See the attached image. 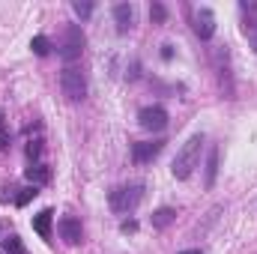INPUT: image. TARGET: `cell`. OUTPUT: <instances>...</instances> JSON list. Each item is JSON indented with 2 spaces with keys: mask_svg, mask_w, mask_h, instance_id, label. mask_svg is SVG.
<instances>
[{
  "mask_svg": "<svg viewBox=\"0 0 257 254\" xmlns=\"http://www.w3.org/2000/svg\"><path fill=\"white\" fill-rule=\"evenodd\" d=\"M215 177H218V147H212L206 159V189L215 186Z\"/></svg>",
  "mask_w": 257,
  "mask_h": 254,
  "instance_id": "5bb4252c",
  "label": "cell"
},
{
  "mask_svg": "<svg viewBox=\"0 0 257 254\" xmlns=\"http://www.w3.org/2000/svg\"><path fill=\"white\" fill-rule=\"evenodd\" d=\"M60 87H63V96L69 102H81L87 96V75L81 66H66L60 72Z\"/></svg>",
  "mask_w": 257,
  "mask_h": 254,
  "instance_id": "277c9868",
  "label": "cell"
},
{
  "mask_svg": "<svg viewBox=\"0 0 257 254\" xmlns=\"http://www.w3.org/2000/svg\"><path fill=\"white\" fill-rule=\"evenodd\" d=\"M174 57V45H162V60H171Z\"/></svg>",
  "mask_w": 257,
  "mask_h": 254,
  "instance_id": "7402d4cb",
  "label": "cell"
},
{
  "mask_svg": "<svg viewBox=\"0 0 257 254\" xmlns=\"http://www.w3.org/2000/svg\"><path fill=\"white\" fill-rule=\"evenodd\" d=\"M84 45H87V36H84V30L78 27V24H69L63 33V42H60V48H57V54H60V60L66 66H75V60L84 54Z\"/></svg>",
  "mask_w": 257,
  "mask_h": 254,
  "instance_id": "3957f363",
  "label": "cell"
},
{
  "mask_svg": "<svg viewBox=\"0 0 257 254\" xmlns=\"http://www.w3.org/2000/svg\"><path fill=\"white\" fill-rule=\"evenodd\" d=\"M114 21H117V33H128L135 27V6L132 3H117L114 6Z\"/></svg>",
  "mask_w": 257,
  "mask_h": 254,
  "instance_id": "9c48e42d",
  "label": "cell"
},
{
  "mask_svg": "<svg viewBox=\"0 0 257 254\" xmlns=\"http://www.w3.org/2000/svg\"><path fill=\"white\" fill-rule=\"evenodd\" d=\"M200 147H203V135H192V138L183 144V150L177 153V159H174V165H171V174H174L177 180H189V177H192V171L197 168V162H200Z\"/></svg>",
  "mask_w": 257,
  "mask_h": 254,
  "instance_id": "6da1fadb",
  "label": "cell"
},
{
  "mask_svg": "<svg viewBox=\"0 0 257 254\" xmlns=\"http://www.w3.org/2000/svg\"><path fill=\"white\" fill-rule=\"evenodd\" d=\"M6 147H9V138H6V135H3V132H0V153H3V150H6Z\"/></svg>",
  "mask_w": 257,
  "mask_h": 254,
  "instance_id": "603a6c76",
  "label": "cell"
},
{
  "mask_svg": "<svg viewBox=\"0 0 257 254\" xmlns=\"http://www.w3.org/2000/svg\"><path fill=\"white\" fill-rule=\"evenodd\" d=\"M120 230H123V233H135V230H138V221H135V218H126V221L120 224Z\"/></svg>",
  "mask_w": 257,
  "mask_h": 254,
  "instance_id": "44dd1931",
  "label": "cell"
},
{
  "mask_svg": "<svg viewBox=\"0 0 257 254\" xmlns=\"http://www.w3.org/2000/svg\"><path fill=\"white\" fill-rule=\"evenodd\" d=\"M162 147H165V141H138V144H132V159L138 165H147L162 153Z\"/></svg>",
  "mask_w": 257,
  "mask_h": 254,
  "instance_id": "52a82bcc",
  "label": "cell"
},
{
  "mask_svg": "<svg viewBox=\"0 0 257 254\" xmlns=\"http://www.w3.org/2000/svg\"><path fill=\"white\" fill-rule=\"evenodd\" d=\"M51 221H54V212H51V209H42V212L33 215V230H36L42 239H48V236H51Z\"/></svg>",
  "mask_w": 257,
  "mask_h": 254,
  "instance_id": "7c38bea8",
  "label": "cell"
},
{
  "mask_svg": "<svg viewBox=\"0 0 257 254\" xmlns=\"http://www.w3.org/2000/svg\"><path fill=\"white\" fill-rule=\"evenodd\" d=\"M72 9H75L78 18H90V15H93V3H81V0H78V3H72Z\"/></svg>",
  "mask_w": 257,
  "mask_h": 254,
  "instance_id": "ffe728a7",
  "label": "cell"
},
{
  "mask_svg": "<svg viewBox=\"0 0 257 254\" xmlns=\"http://www.w3.org/2000/svg\"><path fill=\"white\" fill-rule=\"evenodd\" d=\"M192 30L197 39H212V33H215V15H212V9L209 6H197L192 15Z\"/></svg>",
  "mask_w": 257,
  "mask_h": 254,
  "instance_id": "5b68a950",
  "label": "cell"
},
{
  "mask_svg": "<svg viewBox=\"0 0 257 254\" xmlns=\"http://www.w3.org/2000/svg\"><path fill=\"white\" fill-rule=\"evenodd\" d=\"M30 48H33V54H36V57H48L51 42H48L45 36H33V39H30Z\"/></svg>",
  "mask_w": 257,
  "mask_h": 254,
  "instance_id": "9a60e30c",
  "label": "cell"
},
{
  "mask_svg": "<svg viewBox=\"0 0 257 254\" xmlns=\"http://www.w3.org/2000/svg\"><path fill=\"white\" fill-rule=\"evenodd\" d=\"M138 123L147 132H162V129L168 126V111L162 105H147V108L138 111Z\"/></svg>",
  "mask_w": 257,
  "mask_h": 254,
  "instance_id": "8992f818",
  "label": "cell"
},
{
  "mask_svg": "<svg viewBox=\"0 0 257 254\" xmlns=\"http://www.w3.org/2000/svg\"><path fill=\"white\" fill-rule=\"evenodd\" d=\"M3 254H27V251H24V245H21L18 236H6L3 239Z\"/></svg>",
  "mask_w": 257,
  "mask_h": 254,
  "instance_id": "2e32d148",
  "label": "cell"
},
{
  "mask_svg": "<svg viewBox=\"0 0 257 254\" xmlns=\"http://www.w3.org/2000/svg\"><path fill=\"white\" fill-rule=\"evenodd\" d=\"M57 230H60V236H63L69 245H78V242H84V227H81V221H78V218H72V215L60 218Z\"/></svg>",
  "mask_w": 257,
  "mask_h": 254,
  "instance_id": "ba28073f",
  "label": "cell"
},
{
  "mask_svg": "<svg viewBox=\"0 0 257 254\" xmlns=\"http://www.w3.org/2000/svg\"><path fill=\"white\" fill-rule=\"evenodd\" d=\"M36 194H39V189H36V186H27V189H21V194L15 197V203H18V206H27Z\"/></svg>",
  "mask_w": 257,
  "mask_h": 254,
  "instance_id": "ac0fdd59",
  "label": "cell"
},
{
  "mask_svg": "<svg viewBox=\"0 0 257 254\" xmlns=\"http://www.w3.org/2000/svg\"><path fill=\"white\" fill-rule=\"evenodd\" d=\"M24 177H27V180H30V183H33V186L39 189V186H45V183L51 180V168H48V165H39V162H36V165H30V168L24 171Z\"/></svg>",
  "mask_w": 257,
  "mask_h": 254,
  "instance_id": "8fae6325",
  "label": "cell"
},
{
  "mask_svg": "<svg viewBox=\"0 0 257 254\" xmlns=\"http://www.w3.org/2000/svg\"><path fill=\"white\" fill-rule=\"evenodd\" d=\"M180 254H203L200 248H189V251H180Z\"/></svg>",
  "mask_w": 257,
  "mask_h": 254,
  "instance_id": "d4e9b609",
  "label": "cell"
},
{
  "mask_svg": "<svg viewBox=\"0 0 257 254\" xmlns=\"http://www.w3.org/2000/svg\"><path fill=\"white\" fill-rule=\"evenodd\" d=\"M174 218H177V209H174V206H162V209L153 212V227H156V230H165V227L174 224Z\"/></svg>",
  "mask_w": 257,
  "mask_h": 254,
  "instance_id": "4fadbf2b",
  "label": "cell"
},
{
  "mask_svg": "<svg viewBox=\"0 0 257 254\" xmlns=\"http://www.w3.org/2000/svg\"><path fill=\"white\" fill-rule=\"evenodd\" d=\"M150 21H153V24H165V21H168V9H165L162 3H153V6H150Z\"/></svg>",
  "mask_w": 257,
  "mask_h": 254,
  "instance_id": "e0dca14e",
  "label": "cell"
},
{
  "mask_svg": "<svg viewBox=\"0 0 257 254\" xmlns=\"http://www.w3.org/2000/svg\"><path fill=\"white\" fill-rule=\"evenodd\" d=\"M3 120H6V117H3V108H0V132H3Z\"/></svg>",
  "mask_w": 257,
  "mask_h": 254,
  "instance_id": "484cf974",
  "label": "cell"
},
{
  "mask_svg": "<svg viewBox=\"0 0 257 254\" xmlns=\"http://www.w3.org/2000/svg\"><path fill=\"white\" fill-rule=\"evenodd\" d=\"M248 42H251V48H254V54H257V33L254 36H248Z\"/></svg>",
  "mask_w": 257,
  "mask_h": 254,
  "instance_id": "cb8c5ba5",
  "label": "cell"
},
{
  "mask_svg": "<svg viewBox=\"0 0 257 254\" xmlns=\"http://www.w3.org/2000/svg\"><path fill=\"white\" fill-rule=\"evenodd\" d=\"M144 200V186L141 183H132V186H117V189L108 191V206L120 215H128L138 209V203Z\"/></svg>",
  "mask_w": 257,
  "mask_h": 254,
  "instance_id": "7a4b0ae2",
  "label": "cell"
},
{
  "mask_svg": "<svg viewBox=\"0 0 257 254\" xmlns=\"http://www.w3.org/2000/svg\"><path fill=\"white\" fill-rule=\"evenodd\" d=\"M39 156H42V138H33V141L27 144V159H30V162H36Z\"/></svg>",
  "mask_w": 257,
  "mask_h": 254,
  "instance_id": "d6986e66",
  "label": "cell"
},
{
  "mask_svg": "<svg viewBox=\"0 0 257 254\" xmlns=\"http://www.w3.org/2000/svg\"><path fill=\"white\" fill-rule=\"evenodd\" d=\"M239 12H242V33L254 36L257 33V3H239Z\"/></svg>",
  "mask_w": 257,
  "mask_h": 254,
  "instance_id": "30bf717a",
  "label": "cell"
}]
</instances>
